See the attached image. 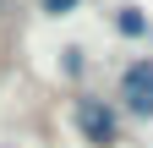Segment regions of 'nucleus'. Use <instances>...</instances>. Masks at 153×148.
<instances>
[{
  "mask_svg": "<svg viewBox=\"0 0 153 148\" xmlns=\"http://www.w3.org/2000/svg\"><path fill=\"white\" fill-rule=\"evenodd\" d=\"M71 121H76V132H82V143H93V148H115L120 143V115H115L104 99H93V93H82L71 104Z\"/></svg>",
  "mask_w": 153,
  "mask_h": 148,
  "instance_id": "f257e3e1",
  "label": "nucleus"
},
{
  "mask_svg": "<svg viewBox=\"0 0 153 148\" xmlns=\"http://www.w3.org/2000/svg\"><path fill=\"white\" fill-rule=\"evenodd\" d=\"M120 99L131 115H142V121L153 115V61H131L120 71Z\"/></svg>",
  "mask_w": 153,
  "mask_h": 148,
  "instance_id": "f03ea898",
  "label": "nucleus"
},
{
  "mask_svg": "<svg viewBox=\"0 0 153 148\" xmlns=\"http://www.w3.org/2000/svg\"><path fill=\"white\" fill-rule=\"evenodd\" d=\"M115 28H120V33H142V28H148V16H142L137 6H120V16H115Z\"/></svg>",
  "mask_w": 153,
  "mask_h": 148,
  "instance_id": "7ed1b4c3",
  "label": "nucleus"
},
{
  "mask_svg": "<svg viewBox=\"0 0 153 148\" xmlns=\"http://www.w3.org/2000/svg\"><path fill=\"white\" fill-rule=\"evenodd\" d=\"M82 0H38V11H49V16H71Z\"/></svg>",
  "mask_w": 153,
  "mask_h": 148,
  "instance_id": "20e7f679",
  "label": "nucleus"
}]
</instances>
